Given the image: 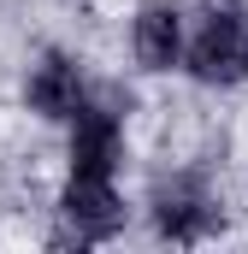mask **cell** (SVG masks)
<instances>
[{"label":"cell","instance_id":"obj_2","mask_svg":"<svg viewBox=\"0 0 248 254\" xmlns=\"http://www.w3.org/2000/svg\"><path fill=\"white\" fill-rule=\"evenodd\" d=\"M60 207H65V219L77 225V237H113L124 225V207H119V195H113V184L101 172H71Z\"/></svg>","mask_w":248,"mask_h":254},{"label":"cell","instance_id":"obj_3","mask_svg":"<svg viewBox=\"0 0 248 254\" xmlns=\"http://www.w3.org/2000/svg\"><path fill=\"white\" fill-rule=\"evenodd\" d=\"M30 107H36L42 119H77V113H83V77H77V65L65 60V54H48V60L36 65V77H30Z\"/></svg>","mask_w":248,"mask_h":254},{"label":"cell","instance_id":"obj_6","mask_svg":"<svg viewBox=\"0 0 248 254\" xmlns=\"http://www.w3.org/2000/svg\"><path fill=\"white\" fill-rule=\"evenodd\" d=\"M154 219H160L166 237L189 243V237L213 231V201L195 190V184H172V190H160V201H154Z\"/></svg>","mask_w":248,"mask_h":254},{"label":"cell","instance_id":"obj_1","mask_svg":"<svg viewBox=\"0 0 248 254\" xmlns=\"http://www.w3.org/2000/svg\"><path fill=\"white\" fill-rule=\"evenodd\" d=\"M189 71L201 83H237V77H248V30H243L237 12H213L207 18V30L189 48Z\"/></svg>","mask_w":248,"mask_h":254},{"label":"cell","instance_id":"obj_4","mask_svg":"<svg viewBox=\"0 0 248 254\" xmlns=\"http://www.w3.org/2000/svg\"><path fill=\"white\" fill-rule=\"evenodd\" d=\"M113 166H119V119H113V113H77L71 172H101V178H113Z\"/></svg>","mask_w":248,"mask_h":254},{"label":"cell","instance_id":"obj_5","mask_svg":"<svg viewBox=\"0 0 248 254\" xmlns=\"http://www.w3.org/2000/svg\"><path fill=\"white\" fill-rule=\"evenodd\" d=\"M184 54V24H178V12L172 6H142V18H136V60L148 65V71H172Z\"/></svg>","mask_w":248,"mask_h":254}]
</instances>
